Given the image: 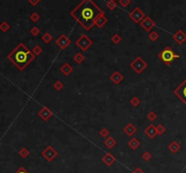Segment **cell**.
<instances>
[{"label":"cell","mask_w":186,"mask_h":173,"mask_svg":"<svg viewBox=\"0 0 186 173\" xmlns=\"http://www.w3.org/2000/svg\"><path fill=\"white\" fill-rule=\"evenodd\" d=\"M104 143H105V147L108 148L109 150H112V149H113V148L117 144V142H116V141L115 140V138H114V137H111V136H108V138L105 139V141Z\"/></svg>","instance_id":"cell-19"},{"label":"cell","mask_w":186,"mask_h":173,"mask_svg":"<svg viewBox=\"0 0 186 173\" xmlns=\"http://www.w3.org/2000/svg\"><path fill=\"white\" fill-rule=\"evenodd\" d=\"M119 5L122 6L123 7H126L130 5L131 3V0H118Z\"/></svg>","instance_id":"cell-38"},{"label":"cell","mask_w":186,"mask_h":173,"mask_svg":"<svg viewBox=\"0 0 186 173\" xmlns=\"http://www.w3.org/2000/svg\"><path fill=\"white\" fill-rule=\"evenodd\" d=\"M56 45H58L62 49V50H65V49H66L70 45L71 40L66 34H61L59 37L56 40Z\"/></svg>","instance_id":"cell-10"},{"label":"cell","mask_w":186,"mask_h":173,"mask_svg":"<svg viewBox=\"0 0 186 173\" xmlns=\"http://www.w3.org/2000/svg\"><path fill=\"white\" fill-rule=\"evenodd\" d=\"M102 162H103L106 166L110 167V166L113 165L114 162H115V156H114L113 154H112V153L107 152V153H105V154L102 157Z\"/></svg>","instance_id":"cell-14"},{"label":"cell","mask_w":186,"mask_h":173,"mask_svg":"<svg viewBox=\"0 0 186 173\" xmlns=\"http://www.w3.org/2000/svg\"><path fill=\"white\" fill-rule=\"evenodd\" d=\"M70 15L84 30L89 31L94 26L95 20L100 16L105 15V12L93 0H83Z\"/></svg>","instance_id":"cell-1"},{"label":"cell","mask_w":186,"mask_h":173,"mask_svg":"<svg viewBox=\"0 0 186 173\" xmlns=\"http://www.w3.org/2000/svg\"><path fill=\"white\" fill-rule=\"evenodd\" d=\"M53 87L55 90L56 91H61L62 89L64 88V83H62L61 81H56L54 84H53Z\"/></svg>","instance_id":"cell-31"},{"label":"cell","mask_w":186,"mask_h":173,"mask_svg":"<svg viewBox=\"0 0 186 173\" xmlns=\"http://www.w3.org/2000/svg\"><path fill=\"white\" fill-rule=\"evenodd\" d=\"M148 38L150 39L152 42H155V41H157L158 38H159V34H158L155 31H152V32L149 33V34H148Z\"/></svg>","instance_id":"cell-26"},{"label":"cell","mask_w":186,"mask_h":173,"mask_svg":"<svg viewBox=\"0 0 186 173\" xmlns=\"http://www.w3.org/2000/svg\"><path fill=\"white\" fill-rule=\"evenodd\" d=\"M99 133H100V135L102 136L103 138H107L108 136H109V133L110 132H109V131L106 128H103V129L100 130V132H99Z\"/></svg>","instance_id":"cell-37"},{"label":"cell","mask_w":186,"mask_h":173,"mask_svg":"<svg viewBox=\"0 0 186 173\" xmlns=\"http://www.w3.org/2000/svg\"><path fill=\"white\" fill-rule=\"evenodd\" d=\"M156 130H157V134H159V135H163V134H164L165 131H166L165 127H164V125H162V124H159V125L156 127Z\"/></svg>","instance_id":"cell-34"},{"label":"cell","mask_w":186,"mask_h":173,"mask_svg":"<svg viewBox=\"0 0 186 173\" xmlns=\"http://www.w3.org/2000/svg\"><path fill=\"white\" fill-rule=\"evenodd\" d=\"M130 103H131L132 106H133V107H137V106L140 105L141 100H140V99H139L137 96H133V97L131 99V100H130Z\"/></svg>","instance_id":"cell-25"},{"label":"cell","mask_w":186,"mask_h":173,"mask_svg":"<svg viewBox=\"0 0 186 173\" xmlns=\"http://www.w3.org/2000/svg\"><path fill=\"white\" fill-rule=\"evenodd\" d=\"M27 1L32 5V6H36L37 4H39L41 0H27Z\"/></svg>","instance_id":"cell-40"},{"label":"cell","mask_w":186,"mask_h":173,"mask_svg":"<svg viewBox=\"0 0 186 173\" xmlns=\"http://www.w3.org/2000/svg\"><path fill=\"white\" fill-rule=\"evenodd\" d=\"M132 173H144V171H143L141 168H135V169L132 171Z\"/></svg>","instance_id":"cell-41"},{"label":"cell","mask_w":186,"mask_h":173,"mask_svg":"<svg viewBox=\"0 0 186 173\" xmlns=\"http://www.w3.org/2000/svg\"><path fill=\"white\" fill-rule=\"evenodd\" d=\"M140 24L146 32H150L155 27V22L150 17L145 16V17L140 22Z\"/></svg>","instance_id":"cell-9"},{"label":"cell","mask_w":186,"mask_h":173,"mask_svg":"<svg viewBox=\"0 0 186 173\" xmlns=\"http://www.w3.org/2000/svg\"><path fill=\"white\" fill-rule=\"evenodd\" d=\"M60 71H61V73H63L64 75L68 76L69 75H71V73H73L74 68L69 63H65L63 65L60 67Z\"/></svg>","instance_id":"cell-17"},{"label":"cell","mask_w":186,"mask_h":173,"mask_svg":"<svg viewBox=\"0 0 186 173\" xmlns=\"http://www.w3.org/2000/svg\"><path fill=\"white\" fill-rule=\"evenodd\" d=\"M7 58L19 70L23 71L35 58V55L23 43H20L7 55Z\"/></svg>","instance_id":"cell-2"},{"label":"cell","mask_w":186,"mask_h":173,"mask_svg":"<svg viewBox=\"0 0 186 173\" xmlns=\"http://www.w3.org/2000/svg\"><path fill=\"white\" fill-rule=\"evenodd\" d=\"M30 34L33 35V36H37L39 34H40V29L37 27H34L30 29Z\"/></svg>","instance_id":"cell-35"},{"label":"cell","mask_w":186,"mask_h":173,"mask_svg":"<svg viewBox=\"0 0 186 173\" xmlns=\"http://www.w3.org/2000/svg\"><path fill=\"white\" fill-rule=\"evenodd\" d=\"M174 94L186 105V78L174 90Z\"/></svg>","instance_id":"cell-7"},{"label":"cell","mask_w":186,"mask_h":173,"mask_svg":"<svg viewBox=\"0 0 186 173\" xmlns=\"http://www.w3.org/2000/svg\"><path fill=\"white\" fill-rule=\"evenodd\" d=\"M107 18H106V17L105 16V15H102V16H100L96 20H95V22H94V24L97 27H99V28H102L105 24L107 23Z\"/></svg>","instance_id":"cell-20"},{"label":"cell","mask_w":186,"mask_h":173,"mask_svg":"<svg viewBox=\"0 0 186 173\" xmlns=\"http://www.w3.org/2000/svg\"><path fill=\"white\" fill-rule=\"evenodd\" d=\"M147 119L150 121H154L156 119H157V114L154 113V112H149L147 113Z\"/></svg>","instance_id":"cell-32"},{"label":"cell","mask_w":186,"mask_h":173,"mask_svg":"<svg viewBox=\"0 0 186 173\" xmlns=\"http://www.w3.org/2000/svg\"><path fill=\"white\" fill-rule=\"evenodd\" d=\"M41 155L46 159V162H52V160H54L57 155H58V152L56 150H55L54 148L51 146V145H48L45 149L41 152Z\"/></svg>","instance_id":"cell-6"},{"label":"cell","mask_w":186,"mask_h":173,"mask_svg":"<svg viewBox=\"0 0 186 173\" xmlns=\"http://www.w3.org/2000/svg\"><path fill=\"white\" fill-rule=\"evenodd\" d=\"M30 20L34 23H36L40 20V16L38 13H36V12H34V13L30 16Z\"/></svg>","instance_id":"cell-33"},{"label":"cell","mask_w":186,"mask_h":173,"mask_svg":"<svg viewBox=\"0 0 186 173\" xmlns=\"http://www.w3.org/2000/svg\"><path fill=\"white\" fill-rule=\"evenodd\" d=\"M172 39L178 45H182L186 41V34L182 29H179L175 34H173Z\"/></svg>","instance_id":"cell-12"},{"label":"cell","mask_w":186,"mask_h":173,"mask_svg":"<svg viewBox=\"0 0 186 173\" xmlns=\"http://www.w3.org/2000/svg\"><path fill=\"white\" fill-rule=\"evenodd\" d=\"M106 6L110 10H115L117 7V3L115 0H109V1L106 3Z\"/></svg>","instance_id":"cell-28"},{"label":"cell","mask_w":186,"mask_h":173,"mask_svg":"<svg viewBox=\"0 0 186 173\" xmlns=\"http://www.w3.org/2000/svg\"><path fill=\"white\" fill-rule=\"evenodd\" d=\"M111 41L113 42L114 44H115V45H118V44L122 41V37H121V35H120V34H115L111 37Z\"/></svg>","instance_id":"cell-30"},{"label":"cell","mask_w":186,"mask_h":173,"mask_svg":"<svg viewBox=\"0 0 186 173\" xmlns=\"http://www.w3.org/2000/svg\"><path fill=\"white\" fill-rule=\"evenodd\" d=\"M110 80L112 81L114 84L117 85L119 83H121L123 80V75L119 72V71H115L112 75H110Z\"/></svg>","instance_id":"cell-13"},{"label":"cell","mask_w":186,"mask_h":173,"mask_svg":"<svg viewBox=\"0 0 186 173\" xmlns=\"http://www.w3.org/2000/svg\"><path fill=\"white\" fill-rule=\"evenodd\" d=\"M42 40L43 42H45V44H49L52 40H53V36L50 33H48V32H45L43 36H42Z\"/></svg>","instance_id":"cell-23"},{"label":"cell","mask_w":186,"mask_h":173,"mask_svg":"<svg viewBox=\"0 0 186 173\" xmlns=\"http://www.w3.org/2000/svg\"><path fill=\"white\" fill-rule=\"evenodd\" d=\"M15 173H29L26 169H25L24 167H20Z\"/></svg>","instance_id":"cell-39"},{"label":"cell","mask_w":186,"mask_h":173,"mask_svg":"<svg viewBox=\"0 0 186 173\" xmlns=\"http://www.w3.org/2000/svg\"><path fill=\"white\" fill-rule=\"evenodd\" d=\"M10 29V26H9V24L6 21H3L1 24H0V30H1L2 32L6 33L7 32L8 30Z\"/></svg>","instance_id":"cell-27"},{"label":"cell","mask_w":186,"mask_h":173,"mask_svg":"<svg viewBox=\"0 0 186 173\" xmlns=\"http://www.w3.org/2000/svg\"><path fill=\"white\" fill-rule=\"evenodd\" d=\"M168 149L172 153H177L180 149H181V145L177 141H172L169 145H168Z\"/></svg>","instance_id":"cell-18"},{"label":"cell","mask_w":186,"mask_h":173,"mask_svg":"<svg viewBox=\"0 0 186 173\" xmlns=\"http://www.w3.org/2000/svg\"><path fill=\"white\" fill-rule=\"evenodd\" d=\"M84 59H85V57H84V55L82 53H76V55H74V62H76V63L78 64V65H81L83 62L84 61Z\"/></svg>","instance_id":"cell-22"},{"label":"cell","mask_w":186,"mask_h":173,"mask_svg":"<svg viewBox=\"0 0 186 173\" xmlns=\"http://www.w3.org/2000/svg\"><path fill=\"white\" fill-rule=\"evenodd\" d=\"M32 53L35 55V56H38V55H40L42 53H43V49L41 48V46H39L38 45H36L35 46H34L33 47V49H32Z\"/></svg>","instance_id":"cell-24"},{"label":"cell","mask_w":186,"mask_h":173,"mask_svg":"<svg viewBox=\"0 0 186 173\" xmlns=\"http://www.w3.org/2000/svg\"><path fill=\"white\" fill-rule=\"evenodd\" d=\"M54 115L53 112L49 109L47 106H43L38 112V116L40 117V119H42L44 121H47L49 119H50L52 116Z\"/></svg>","instance_id":"cell-11"},{"label":"cell","mask_w":186,"mask_h":173,"mask_svg":"<svg viewBox=\"0 0 186 173\" xmlns=\"http://www.w3.org/2000/svg\"><path fill=\"white\" fill-rule=\"evenodd\" d=\"M76 45L81 49L82 51H86L93 45V41L86 34H83L76 41Z\"/></svg>","instance_id":"cell-5"},{"label":"cell","mask_w":186,"mask_h":173,"mask_svg":"<svg viewBox=\"0 0 186 173\" xmlns=\"http://www.w3.org/2000/svg\"><path fill=\"white\" fill-rule=\"evenodd\" d=\"M136 131H137V129H136V127L133 124V123H127V124L123 127V131H125V133L129 136V137H132V136L136 132Z\"/></svg>","instance_id":"cell-16"},{"label":"cell","mask_w":186,"mask_h":173,"mask_svg":"<svg viewBox=\"0 0 186 173\" xmlns=\"http://www.w3.org/2000/svg\"><path fill=\"white\" fill-rule=\"evenodd\" d=\"M147 66H148L147 63H146V62L141 56H136L133 59V61L130 64V67L136 73H137V75H140V73H142V72L144 69H146Z\"/></svg>","instance_id":"cell-4"},{"label":"cell","mask_w":186,"mask_h":173,"mask_svg":"<svg viewBox=\"0 0 186 173\" xmlns=\"http://www.w3.org/2000/svg\"><path fill=\"white\" fill-rule=\"evenodd\" d=\"M141 145L139 140H137L136 138H132L129 141H128V146L131 148L132 150H136L138 149L139 146Z\"/></svg>","instance_id":"cell-21"},{"label":"cell","mask_w":186,"mask_h":173,"mask_svg":"<svg viewBox=\"0 0 186 173\" xmlns=\"http://www.w3.org/2000/svg\"><path fill=\"white\" fill-rule=\"evenodd\" d=\"M142 159L144 160V162H149L152 159V155L149 151H145L143 155H142Z\"/></svg>","instance_id":"cell-36"},{"label":"cell","mask_w":186,"mask_h":173,"mask_svg":"<svg viewBox=\"0 0 186 173\" xmlns=\"http://www.w3.org/2000/svg\"><path fill=\"white\" fill-rule=\"evenodd\" d=\"M144 133L148 136L150 139H153L154 138L156 134H157V130H156V127L154 125V124H150L148 125L145 130H144Z\"/></svg>","instance_id":"cell-15"},{"label":"cell","mask_w":186,"mask_h":173,"mask_svg":"<svg viewBox=\"0 0 186 173\" xmlns=\"http://www.w3.org/2000/svg\"><path fill=\"white\" fill-rule=\"evenodd\" d=\"M29 154H30V151L27 149V148H22V149L19 151V155L22 157V158H24V159H26V158H27L28 156H29Z\"/></svg>","instance_id":"cell-29"},{"label":"cell","mask_w":186,"mask_h":173,"mask_svg":"<svg viewBox=\"0 0 186 173\" xmlns=\"http://www.w3.org/2000/svg\"><path fill=\"white\" fill-rule=\"evenodd\" d=\"M51 173H52V172H51Z\"/></svg>","instance_id":"cell-42"},{"label":"cell","mask_w":186,"mask_h":173,"mask_svg":"<svg viewBox=\"0 0 186 173\" xmlns=\"http://www.w3.org/2000/svg\"><path fill=\"white\" fill-rule=\"evenodd\" d=\"M158 57L162 60L163 63H164L166 65H169L175 59L179 58L180 56H179V55H177L174 51H173L170 46H166L159 53Z\"/></svg>","instance_id":"cell-3"},{"label":"cell","mask_w":186,"mask_h":173,"mask_svg":"<svg viewBox=\"0 0 186 173\" xmlns=\"http://www.w3.org/2000/svg\"><path fill=\"white\" fill-rule=\"evenodd\" d=\"M129 17L135 23H140L144 17H145V15L143 12L139 8V7H134L129 14Z\"/></svg>","instance_id":"cell-8"}]
</instances>
